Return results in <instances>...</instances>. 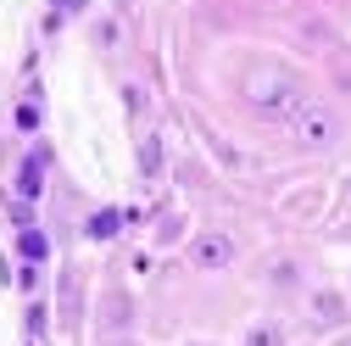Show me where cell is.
I'll return each instance as SVG.
<instances>
[{"instance_id": "6da1fadb", "label": "cell", "mask_w": 351, "mask_h": 346, "mask_svg": "<svg viewBox=\"0 0 351 346\" xmlns=\"http://www.w3.org/2000/svg\"><path fill=\"white\" fill-rule=\"evenodd\" d=\"M190 257L201 268H223V263H234V240L229 235H201L195 246H190Z\"/></svg>"}, {"instance_id": "7a4b0ae2", "label": "cell", "mask_w": 351, "mask_h": 346, "mask_svg": "<svg viewBox=\"0 0 351 346\" xmlns=\"http://www.w3.org/2000/svg\"><path fill=\"white\" fill-rule=\"evenodd\" d=\"M295 135H301L306 146H324V140L335 135V123H329V112H318V106H301V112H295Z\"/></svg>"}, {"instance_id": "3957f363", "label": "cell", "mask_w": 351, "mask_h": 346, "mask_svg": "<svg viewBox=\"0 0 351 346\" xmlns=\"http://www.w3.org/2000/svg\"><path fill=\"white\" fill-rule=\"evenodd\" d=\"M45 162H51V151H34V157L23 162V173H17V190H23V196H39V179H45Z\"/></svg>"}, {"instance_id": "277c9868", "label": "cell", "mask_w": 351, "mask_h": 346, "mask_svg": "<svg viewBox=\"0 0 351 346\" xmlns=\"http://www.w3.org/2000/svg\"><path fill=\"white\" fill-rule=\"evenodd\" d=\"M17 251L28 257V263H39V257H45L51 246H45V235H39V229H23V240H17Z\"/></svg>"}, {"instance_id": "5b68a950", "label": "cell", "mask_w": 351, "mask_h": 346, "mask_svg": "<svg viewBox=\"0 0 351 346\" xmlns=\"http://www.w3.org/2000/svg\"><path fill=\"white\" fill-rule=\"evenodd\" d=\"M117 224H123V212H95V218H90V235L106 240V235H117Z\"/></svg>"}, {"instance_id": "8992f818", "label": "cell", "mask_w": 351, "mask_h": 346, "mask_svg": "<svg viewBox=\"0 0 351 346\" xmlns=\"http://www.w3.org/2000/svg\"><path fill=\"white\" fill-rule=\"evenodd\" d=\"M245 346H285V335H279V324H262V330H256Z\"/></svg>"}, {"instance_id": "52a82bcc", "label": "cell", "mask_w": 351, "mask_h": 346, "mask_svg": "<svg viewBox=\"0 0 351 346\" xmlns=\"http://www.w3.org/2000/svg\"><path fill=\"white\" fill-rule=\"evenodd\" d=\"M17 128H23V135H34V128H39V106H34V101L17 106Z\"/></svg>"}]
</instances>
